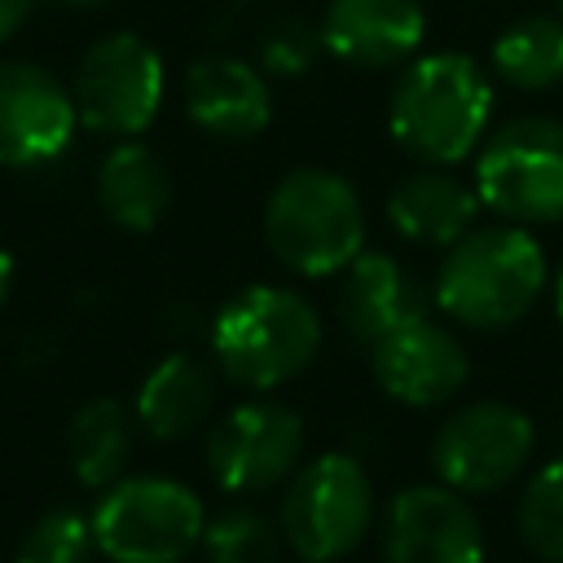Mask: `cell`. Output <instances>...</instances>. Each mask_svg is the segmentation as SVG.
<instances>
[{
    "instance_id": "6da1fadb",
    "label": "cell",
    "mask_w": 563,
    "mask_h": 563,
    "mask_svg": "<svg viewBox=\"0 0 563 563\" xmlns=\"http://www.w3.org/2000/svg\"><path fill=\"white\" fill-rule=\"evenodd\" d=\"M493 119V84L466 53H427L405 66L387 101V128L405 154L453 167L479 150Z\"/></svg>"
},
{
    "instance_id": "7a4b0ae2",
    "label": "cell",
    "mask_w": 563,
    "mask_h": 563,
    "mask_svg": "<svg viewBox=\"0 0 563 563\" xmlns=\"http://www.w3.org/2000/svg\"><path fill=\"white\" fill-rule=\"evenodd\" d=\"M550 282L545 251L523 224L462 233L435 273V308L471 330H506L541 299Z\"/></svg>"
},
{
    "instance_id": "3957f363",
    "label": "cell",
    "mask_w": 563,
    "mask_h": 563,
    "mask_svg": "<svg viewBox=\"0 0 563 563\" xmlns=\"http://www.w3.org/2000/svg\"><path fill=\"white\" fill-rule=\"evenodd\" d=\"M321 347L317 308L290 286H246L211 317L220 374L251 391H273L308 369Z\"/></svg>"
},
{
    "instance_id": "277c9868",
    "label": "cell",
    "mask_w": 563,
    "mask_h": 563,
    "mask_svg": "<svg viewBox=\"0 0 563 563\" xmlns=\"http://www.w3.org/2000/svg\"><path fill=\"white\" fill-rule=\"evenodd\" d=\"M264 242L299 277H334L365 251V211L330 167L286 172L264 202Z\"/></svg>"
},
{
    "instance_id": "5b68a950",
    "label": "cell",
    "mask_w": 563,
    "mask_h": 563,
    "mask_svg": "<svg viewBox=\"0 0 563 563\" xmlns=\"http://www.w3.org/2000/svg\"><path fill=\"white\" fill-rule=\"evenodd\" d=\"M97 554L110 563H180L202 545V497L167 475L114 479L92 506Z\"/></svg>"
},
{
    "instance_id": "8992f818",
    "label": "cell",
    "mask_w": 563,
    "mask_h": 563,
    "mask_svg": "<svg viewBox=\"0 0 563 563\" xmlns=\"http://www.w3.org/2000/svg\"><path fill=\"white\" fill-rule=\"evenodd\" d=\"M374 523V484L352 453H321L295 466L282 493V541L303 563L352 554Z\"/></svg>"
},
{
    "instance_id": "52a82bcc",
    "label": "cell",
    "mask_w": 563,
    "mask_h": 563,
    "mask_svg": "<svg viewBox=\"0 0 563 563\" xmlns=\"http://www.w3.org/2000/svg\"><path fill=\"white\" fill-rule=\"evenodd\" d=\"M475 194L510 224L563 220V123L528 114L484 136L475 154Z\"/></svg>"
},
{
    "instance_id": "ba28073f",
    "label": "cell",
    "mask_w": 563,
    "mask_h": 563,
    "mask_svg": "<svg viewBox=\"0 0 563 563\" xmlns=\"http://www.w3.org/2000/svg\"><path fill=\"white\" fill-rule=\"evenodd\" d=\"M79 123L106 136H141L163 106V57L150 40L114 31L88 44L70 84Z\"/></svg>"
},
{
    "instance_id": "9c48e42d",
    "label": "cell",
    "mask_w": 563,
    "mask_h": 563,
    "mask_svg": "<svg viewBox=\"0 0 563 563\" xmlns=\"http://www.w3.org/2000/svg\"><path fill=\"white\" fill-rule=\"evenodd\" d=\"M537 431L519 405L506 400H471L457 405L431 435V466L440 484L457 493H493L506 488L532 457Z\"/></svg>"
},
{
    "instance_id": "30bf717a",
    "label": "cell",
    "mask_w": 563,
    "mask_h": 563,
    "mask_svg": "<svg viewBox=\"0 0 563 563\" xmlns=\"http://www.w3.org/2000/svg\"><path fill=\"white\" fill-rule=\"evenodd\" d=\"M303 418L268 396L233 405L207 435V471L224 493H268L303 462Z\"/></svg>"
},
{
    "instance_id": "8fae6325",
    "label": "cell",
    "mask_w": 563,
    "mask_h": 563,
    "mask_svg": "<svg viewBox=\"0 0 563 563\" xmlns=\"http://www.w3.org/2000/svg\"><path fill=\"white\" fill-rule=\"evenodd\" d=\"M369 374L383 387V396L409 409H431L466 387L471 356L449 325L418 312L405 325L387 330L378 343H369Z\"/></svg>"
},
{
    "instance_id": "7c38bea8",
    "label": "cell",
    "mask_w": 563,
    "mask_h": 563,
    "mask_svg": "<svg viewBox=\"0 0 563 563\" xmlns=\"http://www.w3.org/2000/svg\"><path fill=\"white\" fill-rule=\"evenodd\" d=\"M387 563H484V528L466 493L449 484H409L383 515Z\"/></svg>"
},
{
    "instance_id": "4fadbf2b",
    "label": "cell",
    "mask_w": 563,
    "mask_h": 563,
    "mask_svg": "<svg viewBox=\"0 0 563 563\" xmlns=\"http://www.w3.org/2000/svg\"><path fill=\"white\" fill-rule=\"evenodd\" d=\"M79 110L35 62H0V167H35L57 158L75 136Z\"/></svg>"
},
{
    "instance_id": "5bb4252c",
    "label": "cell",
    "mask_w": 563,
    "mask_h": 563,
    "mask_svg": "<svg viewBox=\"0 0 563 563\" xmlns=\"http://www.w3.org/2000/svg\"><path fill=\"white\" fill-rule=\"evenodd\" d=\"M422 35H427L422 0H330L321 13L325 53L361 70H387L409 62Z\"/></svg>"
},
{
    "instance_id": "9a60e30c",
    "label": "cell",
    "mask_w": 563,
    "mask_h": 563,
    "mask_svg": "<svg viewBox=\"0 0 563 563\" xmlns=\"http://www.w3.org/2000/svg\"><path fill=\"white\" fill-rule=\"evenodd\" d=\"M185 114L216 141H251L273 119V92L251 62L211 53L185 70Z\"/></svg>"
},
{
    "instance_id": "2e32d148",
    "label": "cell",
    "mask_w": 563,
    "mask_h": 563,
    "mask_svg": "<svg viewBox=\"0 0 563 563\" xmlns=\"http://www.w3.org/2000/svg\"><path fill=\"white\" fill-rule=\"evenodd\" d=\"M339 321L356 343H378L387 330L405 325L409 317L427 312L418 282L409 268L387 255V251H361L343 273H339Z\"/></svg>"
},
{
    "instance_id": "e0dca14e",
    "label": "cell",
    "mask_w": 563,
    "mask_h": 563,
    "mask_svg": "<svg viewBox=\"0 0 563 563\" xmlns=\"http://www.w3.org/2000/svg\"><path fill=\"white\" fill-rule=\"evenodd\" d=\"M479 194L475 185L457 180L444 167H422L413 176H405L391 194H387V220L400 238L422 242V246H453L462 233L475 229L479 216Z\"/></svg>"
},
{
    "instance_id": "ac0fdd59",
    "label": "cell",
    "mask_w": 563,
    "mask_h": 563,
    "mask_svg": "<svg viewBox=\"0 0 563 563\" xmlns=\"http://www.w3.org/2000/svg\"><path fill=\"white\" fill-rule=\"evenodd\" d=\"M97 202L119 229L150 233L172 207V172L150 145L119 141L97 167Z\"/></svg>"
},
{
    "instance_id": "d6986e66",
    "label": "cell",
    "mask_w": 563,
    "mask_h": 563,
    "mask_svg": "<svg viewBox=\"0 0 563 563\" xmlns=\"http://www.w3.org/2000/svg\"><path fill=\"white\" fill-rule=\"evenodd\" d=\"M211 409H216V378L189 352L163 356L145 374L141 391H136V422L154 440H185V435H194L211 418Z\"/></svg>"
},
{
    "instance_id": "ffe728a7",
    "label": "cell",
    "mask_w": 563,
    "mask_h": 563,
    "mask_svg": "<svg viewBox=\"0 0 563 563\" xmlns=\"http://www.w3.org/2000/svg\"><path fill=\"white\" fill-rule=\"evenodd\" d=\"M66 453H70V471L84 488H110L123 475L128 453H132V413L110 396L88 400L70 418Z\"/></svg>"
},
{
    "instance_id": "44dd1931",
    "label": "cell",
    "mask_w": 563,
    "mask_h": 563,
    "mask_svg": "<svg viewBox=\"0 0 563 563\" xmlns=\"http://www.w3.org/2000/svg\"><path fill=\"white\" fill-rule=\"evenodd\" d=\"M493 70L523 92H550L563 84V18L528 13L493 40Z\"/></svg>"
},
{
    "instance_id": "7402d4cb",
    "label": "cell",
    "mask_w": 563,
    "mask_h": 563,
    "mask_svg": "<svg viewBox=\"0 0 563 563\" xmlns=\"http://www.w3.org/2000/svg\"><path fill=\"white\" fill-rule=\"evenodd\" d=\"M207 563H282V532L251 506H229L202 528Z\"/></svg>"
},
{
    "instance_id": "603a6c76",
    "label": "cell",
    "mask_w": 563,
    "mask_h": 563,
    "mask_svg": "<svg viewBox=\"0 0 563 563\" xmlns=\"http://www.w3.org/2000/svg\"><path fill=\"white\" fill-rule=\"evenodd\" d=\"M519 537L541 563H563V453L523 484Z\"/></svg>"
},
{
    "instance_id": "cb8c5ba5",
    "label": "cell",
    "mask_w": 563,
    "mask_h": 563,
    "mask_svg": "<svg viewBox=\"0 0 563 563\" xmlns=\"http://www.w3.org/2000/svg\"><path fill=\"white\" fill-rule=\"evenodd\" d=\"M92 519L79 510H48L26 528L13 563H92Z\"/></svg>"
},
{
    "instance_id": "d4e9b609",
    "label": "cell",
    "mask_w": 563,
    "mask_h": 563,
    "mask_svg": "<svg viewBox=\"0 0 563 563\" xmlns=\"http://www.w3.org/2000/svg\"><path fill=\"white\" fill-rule=\"evenodd\" d=\"M325 53V40H321V22L312 26L308 18L299 13H286V18H273L260 35V70L277 75V79H299L317 66V57Z\"/></svg>"
},
{
    "instance_id": "484cf974",
    "label": "cell",
    "mask_w": 563,
    "mask_h": 563,
    "mask_svg": "<svg viewBox=\"0 0 563 563\" xmlns=\"http://www.w3.org/2000/svg\"><path fill=\"white\" fill-rule=\"evenodd\" d=\"M31 9H35V0H0V44H9L22 31V22L31 18Z\"/></svg>"
},
{
    "instance_id": "4316f807",
    "label": "cell",
    "mask_w": 563,
    "mask_h": 563,
    "mask_svg": "<svg viewBox=\"0 0 563 563\" xmlns=\"http://www.w3.org/2000/svg\"><path fill=\"white\" fill-rule=\"evenodd\" d=\"M9 282H13V260H9V251L0 246V303H4V295H9Z\"/></svg>"
},
{
    "instance_id": "83f0119b",
    "label": "cell",
    "mask_w": 563,
    "mask_h": 563,
    "mask_svg": "<svg viewBox=\"0 0 563 563\" xmlns=\"http://www.w3.org/2000/svg\"><path fill=\"white\" fill-rule=\"evenodd\" d=\"M554 312L563 321V264H559V277H554Z\"/></svg>"
},
{
    "instance_id": "f1b7e54d",
    "label": "cell",
    "mask_w": 563,
    "mask_h": 563,
    "mask_svg": "<svg viewBox=\"0 0 563 563\" xmlns=\"http://www.w3.org/2000/svg\"><path fill=\"white\" fill-rule=\"evenodd\" d=\"M66 4H75V9H97V4H106V0H66Z\"/></svg>"
},
{
    "instance_id": "f546056e",
    "label": "cell",
    "mask_w": 563,
    "mask_h": 563,
    "mask_svg": "<svg viewBox=\"0 0 563 563\" xmlns=\"http://www.w3.org/2000/svg\"><path fill=\"white\" fill-rule=\"evenodd\" d=\"M554 13H559V18H563V0H554Z\"/></svg>"
}]
</instances>
